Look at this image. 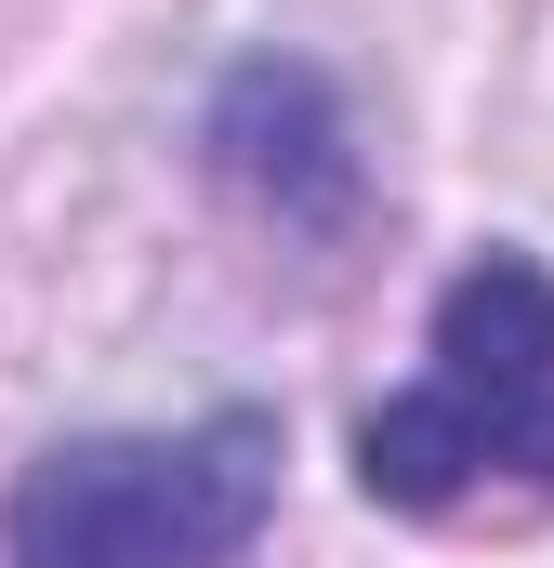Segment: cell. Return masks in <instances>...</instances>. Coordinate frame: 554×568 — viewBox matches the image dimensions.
<instances>
[{
  "label": "cell",
  "mask_w": 554,
  "mask_h": 568,
  "mask_svg": "<svg viewBox=\"0 0 554 568\" xmlns=\"http://www.w3.org/2000/svg\"><path fill=\"white\" fill-rule=\"evenodd\" d=\"M357 489L410 529H515L554 516V265L475 252L435 291L422 371L357 424Z\"/></svg>",
  "instance_id": "1"
},
{
  "label": "cell",
  "mask_w": 554,
  "mask_h": 568,
  "mask_svg": "<svg viewBox=\"0 0 554 568\" xmlns=\"http://www.w3.org/2000/svg\"><path fill=\"white\" fill-rule=\"evenodd\" d=\"M277 410H198L158 436H53L0 489V568H238L277 516Z\"/></svg>",
  "instance_id": "2"
},
{
  "label": "cell",
  "mask_w": 554,
  "mask_h": 568,
  "mask_svg": "<svg viewBox=\"0 0 554 568\" xmlns=\"http://www.w3.org/2000/svg\"><path fill=\"white\" fill-rule=\"evenodd\" d=\"M198 172L265 225V239H304V252H343L370 225V145L343 120L330 67L304 53H238L198 106Z\"/></svg>",
  "instance_id": "3"
}]
</instances>
